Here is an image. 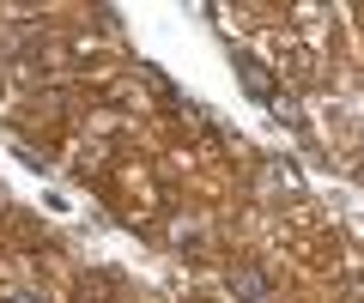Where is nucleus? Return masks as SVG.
I'll list each match as a JSON object with an SVG mask.
<instances>
[{
  "label": "nucleus",
  "mask_w": 364,
  "mask_h": 303,
  "mask_svg": "<svg viewBox=\"0 0 364 303\" xmlns=\"http://www.w3.org/2000/svg\"><path fill=\"white\" fill-rule=\"evenodd\" d=\"M0 303H43L37 291H13V297H0Z\"/></svg>",
  "instance_id": "7ed1b4c3"
},
{
  "label": "nucleus",
  "mask_w": 364,
  "mask_h": 303,
  "mask_svg": "<svg viewBox=\"0 0 364 303\" xmlns=\"http://www.w3.org/2000/svg\"><path fill=\"white\" fill-rule=\"evenodd\" d=\"M358 170H364V164H358Z\"/></svg>",
  "instance_id": "20e7f679"
},
{
  "label": "nucleus",
  "mask_w": 364,
  "mask_h": 303,
  "mask_svg": "<svg viewBox=\"0 0 364 303\" xmlns=\"http://www.w3.org/2000/svg\"><path fill=\"white\" fill-rule=\"evenodd\" d=\"M231 291H237V297H243V303H267V273H249V267H231Z\"/></svg>",
  "instance_id": "f03ea898"
},
{
  "label": "nucleus",
  "mask_w": 364,
  "mask_h": 303,
  "mask_svg": "<svg viewBox=\"0 0 364 303\" xmlns=\"http://www.w3.org/2000/svg\"><path fill=\"white\" fill-rule=\"evenodd\" d=\"M237 79H243V92L255 97V104H273V97H279V92H273V79H267V67H255L249 55H237Z\"/></svg>",
  "instance_id": "f257e3e1"
}]
</instances>
